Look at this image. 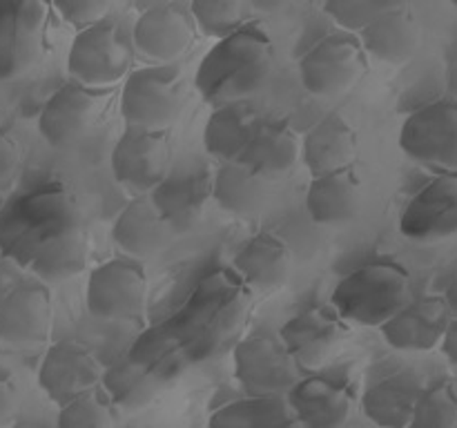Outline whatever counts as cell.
I'll use <instances>...</instances> for the list:
<instances>
[{
	"label": "cell",
	"mask_w": 457,
	"mask_h": 428,
	"mask_svg": "<svg viewBox=\"0 0 457 428\" xmlns=\"http://www.w3.org/2000/svg\"><path fill=\"white\" fill-rule=\"evenodd\" d=\"M275 47L266 27L250 21L237 34L217 40L196 67L195 87L208 105L221 107L248 101L268 83Z\"/></svg>",
	"instance_id": "cell-1"
},
{
	"label": "cell",
	"mask_w": 457,
	"mask_h": 428,
	"mask_svg": "<svg viewBox=\"0 0 457 428\" xmlns=\"http://www.w3.org/2000/svg\"><path fill=\"white\" fill-rule=\"evenodd\" d=\"M80 223L74 194L61 183H45L4 203L0 214V252L27 270L47 241Z\"/></svg>",
	"instance_id": "cell-2"
},
{
	"label": "cell",
	"mask_w": 457,
	"mask_h": 428,
	"mask_svg": "<svg viewBox=\"0 0 457 428\" xmlns=\"http://www.w3.org/2000/svg\"><path fill=\"white\" fill-rule=\"evenodd\" d=\"M411 299L409 270L391 259H378L348 272L330 294L339 319L364 328H382Z\"/></svg>",
	"instance_id": "cell-3"
},
{
	"label": "cell",
	"mask_w": 457,
	"mask_h": 428,
	"mask_svg": "<svg viewBox=\"0 0 457 428\" xmlns=\"http://www.w3.org/2000/svg\"><path fill=\"white\" fill-rule=\"evenodd\" d=\"M186 80L179 65H145L129 71L120 89L125 125L143 132L165 134L186 110Z\"/></svg>",
	"instance_id": "cell-4"
},
{
	"label": "cell",
	"mask_w": 457,
	"mask_h": 428,
	"mask_svg": "<svg viewBox=\"0 0 457 428\" xmlns=\"http://www.w3.org/2000/svg\"><path fill=\"white\" fill-rule=\"evenodd\" d=\"M134 56L132 40L125 38L119 25L105 21L76 34L67 54V71L74 83L101 92L128 78Z\"/></svg>",
	"instance_id": "cell-5"
},
{
	"label": "cell",
	"mask_w": 457,
	"mask_h": 428,
	"mask_svg": "<svg viewBox=\"0 0 457 428\" xmlns=\"http://www.w3.org/2000/svg\"><path fill=\"white\" fill-rule=\"evenodd\" d=\"M235 377L248 397H281L299 382V366L279 330L262 328L235 348Z\"/></svg>",
	"instance_id": "cell-6"
},
{
	"label": "cell",
	"mask_w": 457,
	"mask_h": 428,
	"mask_svg": "<svg viewBox=\"0 0 457 428\" xmlns=\"http://www.w3.org/2000/svg\"><path fill=\"white\" fill-rule=\"evenodd\" d=\"M49 12L40 0H0V80L27 74L43 58Z\"/></svg>",
	"instance_id": "cell-7"
},
{
	"label": "cell",
	"mask_w": 457,
	"mask_h": 428,
	"mask_svg": "<svg viewBox=\"0 0 457 428\" xmlns=\"http://www.w3.org/2000/svg\"><path fill=\"white\" fill-rule=\"evenodd\" d=\"M147 275L141 261L119 257L89 272L85 303L101 321H132L145 310Z\"/></svg>",
	"instance_id": "cell-8"
},
{
	"label": "cell",
	"mask_w": 457,
	"mask_h": 428,
	"mask_svg": "<svg viewBox=\"0 0 457 428\" xmlns=\"http://www.w3.org/2000/svg\"><path fill=\"white\" fill-rule=\"evenodd\" d=\"M400 147L418 163L457 172V103L436 101L415 110L402 125Z\"/></svg>",
	"instance_id": "cell-9"
},
{
	"label": "cell",
	"mask_w": 457,
	"mask_h": 428,
	"mask_svg": "<svg viewBox=\"0 0 457 428\" xmlns=\"http://www.w3.org/2000/svg\"><path fill=\"white\" fill-rule=\"evenodd\" d=\"M196 25L190 7L181 3L150 4L132 27L134 54L150 65H174L195 45Z\"/></svg>",
	"instance_id": "cell-10"
},
{
	"label": "cell",
	"mask_w": 457,
	"mask_h": 428,
	"mask_svg": "<svg viewBox=\"0 0 457 428\" xmlns=\"http://www.w3.org/2000/svg\"><path fill=\"white\" fill-rule=\"evenodd\" d=\"M366 74V54L353 36H328L299 61V78L315 96H337Z\"/></svg>",
	"instance_id": "cell-11"
},
{
	"label": "cell",
	"mask_w": 457,
	"mask_h": 428,
	"mask_svg": "<svg viewBox=\"0 0 457 428\" xmlns=\"http://www.w3.org/2000/svg\"><path fill=\"white\" fill-rule=\"evenodd\" d=\"M112 172L120 185L147 196L172 172V147L165 134L125 128L112 150Z\"/></svg>",
	"instance_id": "cell-12"
},
{
	"label": "cell",
	"mask_w": 457,
	"mask_h": 428,
	"mask_svg": "<svg viewBox=\"0 0 457 428\" xmlns=\"http://www.w3.org/2000/svg\"><path fill=\"white\" fill-rule=\"evenodd\" d=\"M103 382V364L96 352L74 339L52 343L38 368V386L54 404L62 406Z\"/></svg>",
	"instance_id": "cell-13"
},
{
	"label": "cell",
	"mask_w": 457,
	"mask_h": 428,
	"mask_svg": "<svg viewBox=\"0 0 457 428\" xmlns=\"http://www.w3.org/2000/svg\"><path fill=\"white\" fill-rule=\"evenodd\" d=\"M400 232L415 243L457 236V172H440L415 192L400 217Z\"/></svg>",
	"instance_id": "cell-14"
},
{
	"label": "cell",
	"mask_w": 457,
	"mask_h": 428,
	"mask_svg": "<svg viewBox=\"0 0 457 428\" xmlns=\"http://www.w3.org/2000/svg\"><path fill=\"white\" fill-rule=\"evenodd\" d=\"M103 110H105L103 92L70 80L61 85L43 105L38 116V132L45 143L56 150L74 145L96 125Z\"/></svg>",
	"instance_id": "cell-15"
},
{
	"label": "cell",
	"mask_w": 457,
	"mask_h": 428,
	"mask_svg": "<svg viewBox=\"0 0 457 428\" xmlns=\"http://www.w3.org/2000/svg\"><path fill=\"white\" fill-rule=\"evenodd\" d=\"M279 337L302 370H320L344 348L348 324L335 310L306 308L279 328Z\"/></svg>",
	"instance_id": "cell-16"
},
{
	"label": "cell",
	"mask_w": 457,
	"mask_h": 428,
	"mask_svg": "<svg viewBox=\"0 0 457 428\" xmlns=\"http://www.w3.org/2000/svg\"><path fill=\"white\" fill-rule=\"evenodd\" d=\"M52 325V292L38 279H22L0 301V342L9 346H38L49 339Z\"/></svg>",
	"instance_id": "cell-17"
},
{
	"label": "cell",
	"mask_w": 457,
	"mask_h": 428,
	"mask_svg": "<svg viewBox=\"0 0 457 428\" xmlns=\"http://www.w3.org/2000/svg\"><path fill=\"white\" fill-rule=\"evenodd\" d=\"M174 235L195 230L212 201V172L205 168L174 169L147 194Z\"/></svg>",
	"instance_id": "cell-18"
},
{
	"label": "cell",
	"mask_w": 457,
	"mask_h": 428,
	"mask_svg": "<svg viewBox=\"0 0 457 428\" xmlns=\"http://www.w3.org/2000/svg\"><path fill=\"white\" fill-rule=\"evenodd\" d=\"M451 310L442 294L413 297L391 321L382 325L388 346L402 352H428L442 343Z\"/></svg>",
	"instance_id": "cell-19"
},
{
	"label": "cell",
	"mask_w": 457,
	"mask_h": 428,
	"mask_svg": "<svg viewBox=\"0 0 457 428\" xmlns=\"http://www.w3.org/2000/svg\"><path fill=\"white\" fill-rule=\"evenodd\" d=\"M357 40L366 56H373L384 65L400 67L418 54L422 43V27L413 7L404 0H395L393 7L375 18Z\"/></svg>",
	"instance_id": "cell-20"
},
{
	"label": "cell",
	"mask_w": 457,
	"mask_h": 428,
	"mask_svg": "<svg viewBox=\"0 0 457 428\" xmlns=\"http://www.w3.org/2000/svg\"><path fill=\"white\" fill-rule=\"evenodd\" d=\"M360 154L357 129L342 114L324 116L302 136V163L312 178L355 168Z\"/></svg>",
	"instance_id": "cell-21"
},
{
	"label": "cell",
	"mask_w": 457,
	"mask_h": 428,
	"mask_svg": "<svg viewBox=\"0 0 457 428\" xmlns=\"http://www.w3.org/2000/svg\"><path fill=\"white\" fill-rule=\"evenodd\" d=\"M286 395L295 424L302 428H344L351 419V391L326 377L299 379Z\"/></svg>",
	"instance_id": "cell-22"
},
{
	"label": "cell",
	"mask_w": 457,
	"mask_h": 428,
	"mask_svg": "<svg viewBox=\"0 0 457 428\" xmlns=\"http://www.w3.org/2000/svg\"><path fill=\"white\" fill-rule=\"evenodd\" d=\"M174 230L168 226L150 196L129 201L112 226V239L134 261H145L163 252L174 241Z\"/></svg>",
	"instance_id": "cell-23"
},
{
	"label": "cell",
	"mask_w": 457,
	"mask_h": 428,
	"mask_svg": "<svg viewBox=\"0 0 457 428\" xmlns=\"http://www.w3.org/2000/svg\"><path fill=\"white\" fill-rule=\"evenodd\" d=\"M299 160H302V138L293 129L290 120L268 119L259 123L253 141L248 143L237 163L270 181L288 174Z\"/></svg>",
	"instance_id": "cell-24"
},
{
	"label": "cell",
	"mask_w": 457,
	"mask_h": 428,
	"mask_svg": "<svg viewBox=\"0 0 457 428\" xmlns=\"http://www.w3.org/2000/svg\"><path fill=\"white\" fill-rule=\"evenodd\" d=\"M235 270L259 292L281 290L293 272L290 245L272 232H259L241 245L235 257Z\"/></svg>",
	"instance_id": "cell-25"
},
{
	"label": "cell",
	"mask_w": 457,
	"mask_h": 428,
	"mask_svg": "<svg viewBox=\"0 0 457 428\" xmlns=\"http://www.w3.org/2000/svg\"><path fill=\"white\" fill-rule=\"evenodd\" d=\"M424 386L415 373H393L370 383L361 397V410L379 428H409Z\"/></svg>",
	"instance_id": "cell-26"
},
{
	"label": "cell",
	"mask_w": 457,
	"mask_h": 428,
	"mask_svg": "<svg viewBox=\"0 0 457 428\" xmlns=\"http://www.w3.org/2000/svg\"><path fill=\"white\" fill-rule=\"evenodd\" d=\"M306 210L320 226H346L361 210V181L355 168L312 178L306 192Z\"/></svg>",
	"instance_id": "cell-27"
},
{
	"label": "cell",
	"mask_w": 457,
	"mask_h": 428,
	"mask_svg": "<svg viewBox=\"0 0 457 428\" xmlns=\"http://www.w3.org/2000/svg\"><path fill=\"white\" fill-rule=\"evenodd\" d=\"M262 116L248 101L214 107L204 128L205 152L221 163H237L257 132Z\"/></svg>",
	"instance_id": "cell-28"
},
{
	"label": "cell",
	"mask_w": 457,
	"mask_h": 428,
	"mask_svg": "<svg viewBox=\"0 0 457 428\" xmlns=\"http://www.w3.org/2000/svg\"><path fill=\"white\" fill-rule=\"evenodd\" d=\"M87 266L89 236L80 223V226L70 227V230L61 232L52 241H47L34 257V261L29 263V270L40 284L58 285L79 276Z\"/></svg>",
	"instance_id": "cell-29"
},
{
	"label": "cell",
	"mask_w": 457,
	"mask_h": 428,
	"mask_svg": "<svg viewBox=\"0 0 457 428\" xmlns=\"http://www.w3.org/2000/svg\"><path fill=\"white\" fill-rule=\"evenodd\" d=\"M266 178L257 177L241 163H221L212 174V201L226 212L241 218H253L268 205Z\"/></svg>",
	"instance_id": "cell-30"
},
{
	"label": "cell",
	"mask_w": 457,
	"mask_h": 428,
	"mask_svg": "<svg viewBox=\"0 0 457 428\" xmlns=\"http://www.w3.org/2000/svg\"><path fill=\"white\" fill-rule=\"evenodd\" d=\"M208 428H297L284 397H244L214 410Z\"/></svg>",
	"instance_id": "cell-31"
},
{
	"label": "cell",
	"mask_w": 457,
	"mask_h": 428,
	"mask_svg": "<svg viewBox=\"0 0 457 428\" xmlns=\"http://www.w3.org/2000/svg\"><path fill=\"white\" fill-rule=\"evenodd\" d=\"M187 7L199 34L223 40L253 21L254 4L239 0H195Z\"/></svg>",
	"instance_id": "cell-32"
},
{
	"label": "cell",
	"mask_w": 457,
	"mask_h": 428,
	"mask_svg": "<svg viewBox=\"0 0 457 428\" xmlns=\"http://www.w3.org/2000/svg\"><path fill=\"white\" fill-rule=\"evenodd\" d=\"M56 428H120L116 406L98 388L61 406Z\"/></svg>",
	"instance_id": "cell-33"
},
{
	"label": "cell",
	"mask_w": 457,
	"mask_h": 428,
	"mask_svg": "<svg viewBox=\"0 0 457 428\" xmlns=\"http://www.w3.org/2000/svg\"><path fill=\"white\" fill-rule=\"evenodd\" d=\"M409 428H457V391L451 382L424 388Z\"/></svg>",
	"instance_id": "cell-34"
},
{
	"label": "cell",
	"mask_w": 457,
	"mask_h": 428,
	"mask_svg": "<svg viewBox=\"0 0 457 428\" xmlns=\"http://www.w3.org/2000/svg\"><path fill=\"white\" fill-rule=\"evenodd\" d=\"M395 0H328L324 13L342 29L361 34L378 16L393 7Z\"/></svg>",
	"instance_id": "cell-35"
},
{
	"label": "cell",
	"mask_w": 457,
	"mask_h": 428,
	"mask_svg": "<svg viewBox=\"0 0 457 428\" xmlns=\"http://www.w3.org/2000/svg\"><path fill=\"white\" fill-rule=\"evenodd\" d=\"M52 9L61 13L62 21L83 31L105 22L112 12V3H107V0H74V3L67 0V3H54Z\"/></svg>",
	"instance_id": "cell-36"
},
{
	"label": "cell",
	"mask_w": 457,
	"mask_h": 428,
	"mask_svg": "<svg viewBox=\"0 0 457 428\" xmlns=\"http://www.w3.org/2000/svg\"><path fill=\"white\" fill-rule=\"evenodd\" d=\"M18 406H21V392H18L16 382L12 373L0 366V428H4L16 417Z\"/></svg>",
	"instance_id": "cell-37"
},
{
	"label": "cell",
	"mask_w": 457,
	"mask_h": 428,
	"mask_svg": "<svg viewBox=\"0 0 457 428\" xmlns=\"http://www.w3.org/2000/svg\"><path fill=\"white\" fill-rule=\"evenodd\" d=\"M18 163H21V147L16 138L0 125V185H4L16 174Z\"/></svg>",
	"instance_id": "cell-38"
},
{
	"label": "cell",
	"mask_w": 457,
	"mask_h": 428,
	"mask_svg": "<svg viewBox=\"0 0 457 428\" xmlns=\"http://www.w3.org/2000/svg\"><path fill=\"white\" fill-rule=\"evenodd\" d=\"M25 279V270L13 259L0 252V301Z\"/></svg>",
	"instance_id": "cell-39"
},
{
	"label": "cell",
	"mask_w": 457,
	"mask_h": 428,
	"mask_svg": "<svg viewBox=\"0 0 457 428\" xmlns=\"http://www.w3.org/2000/svg\"><path fill=\"white\" fill-rule=\"evenodd\" d=\"M440 348L442 352H445L446 359H449V364L457 366V317H451L445 337H442Z\"/></svg>",
	"instance_id": "cell-40"
},
{
	"label": "cell",
	"mask_w": 457,
	"mask_h": 428,
	"mask_svg": "<svg viewBox=\"0 0 457 428\" xmlns=\"http://www.w3.org/2000/svg\"><path fill=\"white\" fill-rule=\"evenodd\" d=\"M445 83H446V92H449V101L457 103V49L449 56V62H446Z\"/></svg>",
	"instance_id": "cell-41"
},
{
	"label": "cell",
	"mask_w": 457,
	"mask_h": 428,
	"mask_svg": "<svg viewBox=\"0 0 457 428\" xmlns=\"http://www.w3.org/2000/svg\"><path fill=\"white\" fill-rule=\"evenodd\" d=\"M442 299L446 301V306H449V310L453 312V315H457V272L453 276H451L449 285H446L445 294H442Z\"/></svg>",
	"instance_id": "cell-42"
},
{
	"label": "cell",
	"mask_w": 457,
	"mask_h": 428,
	"mask_svg": "<svg viewBox=\"0 0 457 428\" xmlns=\"http://www.w3.org/2000/svg\"><path fill=\"white\" fill-rule=\"evenodd\" d=\"M3 208H4V201L0 199V214H3Z\"/></svg>",
	"instance_id": "cell-43"
},
{
	"label": "cell",
	"mask_w": 457,
	"mask_h": 428,
	"mask_svg": "<svg viewBox=\"0 0 457 428\" xmlns=\"http://www.w3.org/2000/svg\"><path fill=\"white\" fill-rule=\"evenodd\" d=\"M453 7H457V0H453Z\"/></svg>",
	"instance_id": "cell-44"
}]
</instances>
